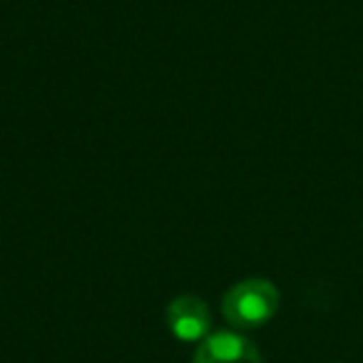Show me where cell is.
<instances>
[{
  "label": "cell",
  "mask_w": 363,
  "mask_h": 363,
  "mask_svg": "<svg viewBox=\"0 0 363 363\" xmlns=\"http://www.w3.org/2000/svg\"><path fill=\"white\" fill-rule=\"evenodd\" d=\"M279 289L269 279H242L237 281L222 301V313L237 331L242 328H259L272 321L279 311Z\"/></svg>",
  "instance_id": "1"
},
{
  "label": "cell",
  "mask_w": 363,
  "mask_h": 363,
  "mask_svg": "<svg viewBox=\"0 0 363 363\" xmlns=\"http://www.w3.org/2000/svg\"><path fill=\"white\" fill-rule=\"evenodd\" d=\"M167 326L179 341H202L212 333V311L204 298L182 294L167 306Z\"/></svg>",
  "instance_id": "2"
},
{
  "label": "cell",
  "mask_w": 363,
  "mask_h": 363,
  "mask_svg": "<svg viewBox=\"0 0 363 363\" xmlns=\"http://www.w3.org/2000/svg\"><path fill=\"white\" fill-rule=\"evenodd\" d=\"M192 363H264L259 348L239 331H214L202 338Z\"/></svg>",
  "instance_id": "3"
}]
</instances>
